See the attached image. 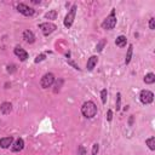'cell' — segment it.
I'll use <instances>...</instances> for the list:
<instances>
[{"instance_id":"cell-1","label":"cell","mask_w":155,"mask_h":155,"mask_svg":"<svg viewBox=\"0 0 155 155\" xmlns=\"http://www.w3.org/2000/svg\"><path fill=\"white\" fill-rule=\"evenodd\" d=\"M81 113H82V115H84L85 118L87 119H92L96 114H97V106L95 104L94 102H85L84 104H82L81 107Z\"/></svg>"},{"instance_id":"cell-2","label":"cell","mask_w":155,"mask_h":155,"mask_svg":"<svg viewBox=\"0 0 155 155\" xmlns=\"http://www.w3.org/2000/svg\"><path fill=\"white\" fill-rule=\"evenodd\" d=\"M115 26H116V16H115V9H113L110 15L103 21L102 28L106 30H111V29H114Z\"/></svg>"},{"instance_id":"cell-3","label":"cell","mask_w":155,"mask_h":155,"mask_svg":"<svg viewBox=\"0 0 155 155\" xmlns=\"http://www.w3.org/2000/svg\"><path fill=\"white\" fill-rule=\"evenodd\" d=\"M75 15H76V5H73L71 6V9L69 10V12L67 14L66 18H64V27L66 28H70L71 24H73L74 19H75Z\"/></svg>"},{"instance_id":"cell-4","label":"cell","mask_w":155,"mask_h":155,"mask_svg":"<svg viewBox=\"0 0 155 155\" xmlns=\"http://www.w3.org/2000/svg\"><path fill=\"white\" fill-rule=\"evenodd\" d=\"M54 82H55V75L52 73H47L45 74L43 78H41L40 80V85L43 89H49L54 85Z\"/></svg>"},{"instance_id":"cell-5","label":"cell","mask_w":155,"mask_h":155,"mask_svg":"<svg viewBox=\"0 0 155 155\" xmlns=\"http://www.w3.org/2000/svg\"><path fill=\"white\" fill-rule=\"evenodd\" d=\"M139 99L143 104H150L154 99V95L153 92H150L149 90H143L139 94Z\"/></svg>"},{"instance_id":"cell-6","label":"cell","mask_w":155,"mask_h":155,"mask_svg":"<svg viewBox=\"0 0 155 155\" xmlns=\"http://www.w3.org/2000/svg\"><path fill=\"white\" fill-rule=\"evenodd\" d=\"M39 28L41 29V32H43L44 35H50V34H52L55 30L57 29L56 24L54 23H50V22H46V23H41L39 24Z\"/></svg>"},{"instance_id":"cell-7","label":"cell","mask_w":155,"mask_h":155,"mask_svg":"<svg viewBox=\"0 0 155 155\" xmlns=\"http://www.w3.org/2000/svg\"><path fill=\"white\" fill-rule=\"evenodd\" d=\"M17 11H18L19 14L24 15V16H33L34 12H35L34 9L29 7V6L26 5V4H18V5H17Z\"/></svg>"},{"instance_id":"cell-8","label":"cell","mask_w":155,"mask_h":155,"mask_svg":"<svg viewBox=\"0 0 155 155\" xmlns=\"http://www.w3.org/2000/svg\"><path fill=\"white\" fill-rule=\"evenodd\" d=\"M14 52H15V55H16L21 61H22V62L27 61V58H28V54H27V51L23 50L21 46H16L15 50H14Z\"/></svg>"},{"instance_id":"cell-9","label":"cell","mask_w":155,"mask_h":155,"mask_svg":"<svg viewBox=\"0 0 155 155\" xmlns=\"http://www.w3.org/2000/svg\"><path fill=\"white\" fill-rule=\"evenodd\" d=\"M23 39H24L26 43L33 44L34 41H35V35H34V33L32 32V30H24V33H23Z\"/></svg>"},{"instance_id":"cell-10","label":"cell","mask_w":155,"mask_h":155,"mask_svg":"<svg viewBox=\"0 0 155 155\" xmlns=\"http://www.w3.org/2000/svg\"><path fill=\"white\" fill-rule=\"evenodd\" d=\"M12 143H14V137H11V136H10V137H4V138L0 139V147L6 149L10 146H12Z\"/></svg>"},{"instance_id":"cell-11","label":"cell","mask_w":155,"mask_h":155,"mask_svg":"<svg viewBox=\"0 0 155 155\" xmlns=\"http://www.w3.org/2000/svg\"><path fill=\"white\" fill-rule=\"evenodd\" d=\"M0 111H1L4 115L10 114V113L12 111V104L11 103H9V102H4L3 104L0 106Z\"/></svg>"},{"instance_id":"cell-12","label":"cell","mask_w":155,"mask_h":155,"mask_svg":"<svg viewBox=\"0 0 155 155\" xmlns=\"http://www.w3.org/2000/svg\"><path fill=\"white\" fill-rule=\"evenodd\" d=\"M24 148V141L22 138H18L14 144H12V151H21Z\"/></svg>"},{"instance_id":"cell-13","label":"cell","mask_w":155,"mask_h":155,"mask_svg":"<svg viewBox=\"0 0 155 155\" xmlns=\"http://www.w3.org/2000/svg\"><path fill=\"white\" fill-rule=\"evenodd\" d=\"M97 62H98L97 56H91L89 58V61H87V64H86L87 70H92V69H94L96 67V64H97Z\"/></svg>"},{"instance_id":"cell-14","label":"cell","mask_w":155,"mask_h":155,"mask_svg":"<svg viewBox=\"0 0 155 155\" xmlns=\"http://www.w3.org/2000/svg\"><path fill=\"white\" fill-rule=\"evenodd\" d=\"M127 44V38L126 36H124V35H120L116 38L115 40V45L119 46V47H124V46H126Z\"/></svg>"},{"instance_id":"cell-15","label":"cell","mask_w":155,"mask_h":155,"mask_svg":"<svg viewBox=\"0 0 155 155\" xmlns=\"http://www.w3.org/2000/svg\"><path fill=\"white\" fill-rule=\"evenodd\" d=\"M132 51H133V45H129L127 54H126V58H125V64H129L130 62H131V58H132Z\"/></svg>"},{"instance_id":"cell-16","label":"cell","mask_w":155,"mask_h":155,"mask_svg":"<svg viewBox=\"0 0 155 155\" xmlns=\"http://www.w3.org/2000/svg\"><path fill=\"white\" fill-rule=\"evenodd\" d=\"M144 82H146V84H154L155 82V75L153 73L147 74L146 76H144Z\"/></svg>"},{"instance_id":"cell-17","label":"cell","mask_w":155,"mask_h":155,"mask_svg":"<svg viewBox=\"0 0 155 155\" xmlns=\"http://www.w3.org/2000/svg\"><path fill=\"white\" fill-rule=\"evenodd\" d=\"M146 143H147V146L149 147L150 150H155V137L148 138V139L146 141Z\"/></svg>"},{"instance_id":"cell-18","label":"cell","mask_w":155,"mask_h":155,"mask_svg":"<svg viewBox=\"0 0 155 155\" xmlns=\"http://www.w3.org/2000/svg\"><path fill=\"white\" fill-rule=\"evenodd\" d=\"M56 17H57V11H56V10H51V11H49L45 15V18H47V19H56Z\"/></svg>"},{"instance_id":"cell-19","label":"cell","mask_w":155,"mask_h":155,"mask_svg":"<svg viewBox=\"0 0 155 155\" xmlns=\"http://www.w3.org/2000/svg\"><path fill=\"white\" fill-rule=\"evenodd\" d=\"M107 44V40L106 39H102L99 43L97 44V46H96V50H97V52H101V51L103 50V47H104V45Z\"/></svg>"},{"instance_id":"cell-20","label":"cell","mask_w":155,"mask_h":155,"mask_svg":"<svg viewBox=\"0 0 155 155\" xmlns=\"http://www.w3.org/2000/svg\"><path fill=\"white\" fill-rule=\"evenodd\" d=\"M107 96H108L107 90L103 89V90L101 91V98H102V103H103V104H106V103H107Z\"/></svg>"},{"instance_id":"cell-21","label":"cell","mask_w":155,"mask_h":155,"mask_svg":"<svg viewBox=\"0 0 155 155\" xmlns=\"http://www.w3.org/2000/svg\"><path fill=\"white\" fill-rule=\"evenodd\" d=\"M120 107H121V95L118 94L116 95V110H120Z\"/></svg>"},{"instance_id":"cell-22","label":"cell","mask_w":155,"mask_h":155,"mask_svg":"<svg viewBox=\"0 0 155 155\" xmlns=\"http://www.w3.org/2000/svg\"><path fill=\"white\" fill-rule=\"evenodd\" d=\"M98 150H99V146H98L97 143H95L94 146H92V155H97Z\"/></svg>"},{"instance_id":"cell-23","label":"cell","mask_w":155,"mask_h":155,"mask_svg":"<svg viewBox=\"0 0 155 155\" xmlns=\"http://www.w3.org/2000/svg\"><path fill=\"white\" fill-rule=\"evenodd\" d=\"M149 28H150L151 30L155 29V18H154V17H151L150 21H149Z\"/></svg>"},{"instance_id":"cell-24","label":"cell","mask_w":155,"mask_h":155,"mask_svg":"<svg viewBox=\"0 0 155 155\" xmlns=\"http://www.w3.org/2000/svg\"><path fill=\"white\" fill-rule=\"evenodd\" d=\"M45 55H40V56H38L36 58H35V63H39V62H41V61H44L45 59Z\"/></svg>"},{"instance_id":"cell-25","label":"cell","mask_w":155,"mask_h":155,"mask_svg":"<svg viewBox=\"0 0 155 155\" xmlns=\"http://www.w3.org/2000/svg\"><path fill=\"white\" fill-rule=\"evenodd\" d=\"M107 119H108V121H111L113 120V111L111 110H108V113H107Z\"/></svg>"},{"instance_id":"cell-26","label":"cell","mask_w":155,"mask_h":155,"mask_svg":"<svg viewBox=\"0 0 155 155\" xmlns=\"http://www.w3.org/2000/svg\"><path fill=\"white\" fill-rule=\"evenodd\" d=\"M79 154L80 155H84L85 154V149H84V147H82V146L79 147Z\"/></svg>"}]
</instances>
